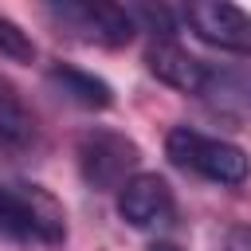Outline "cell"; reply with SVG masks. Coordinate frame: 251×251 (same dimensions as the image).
<instances>
[{"label":"cell","mask_w":251,"mask_h":251,"mask_svg":"<svg viewBox=\"0 0 251 251\" xmlns=\"http://www.w3.org/2000/svg\"><path fill=\"white\" fill-rule=\"evenodd\" d=\"M0 235L20 243H47L59 247L67 239L63 204L39 184H4L0 180Z\"/></svg>","instance_id":"cell-1"},{"label":"cell","mask_w":251,"mask_h":251,"mask_svg":"<svg viewBox=\"0 0 251 251\" xmlns=\"http://www.w3.org/2000/svg\"><path fill=\"white\" fill-rule=\"evenodd\" d=\"M165 153L176 169L184 173H196L204 180H216V184H243L251 176V157L227 141V137H212V133H200L192 126H173L165 133Z\"/></svg>","instance_id":"cell-2"},{"label":"cell","mask_w":251,"mask_h":251,"mask_svg":"<svg viewBox=\"0 0 251 251\" xmlns=\"http://www.w3.org/2000/svg\"><path fill=\"white\" fill-rule=\"evenodd\" d=\"M75 161H78V176L86 180V188L94 192H122L141 165V145L118 129L94 126L86 133H78L75 141Z\"/></svg>","instance_id":"cell-3"},{"label":"cell","mask_w":251,"mask_h":251,"mask_svg":"<svg viewBox=\"0 0 251 251\" xmlns=\"http://www.w3.org/2000/svg\"><path fill=\"white\" fill-rule=\"evenodd\" d=\"M43 16L71 39L82 43H98V47H126L137 35V24L129 16L126 4H90V0H63V4H47Z\"/></svg>","instance_id":"cell-4"},{"label":"cell","mask_w":251,"mask_h":251,"mask_svg":"<svg viewBox=\"0 0 251 251\" xmlns=\"http://www.w3.org/2000/svg\"><path fill=\"white\" fill-rule=\"evenodd\" d=\"M180 20L200 43L251 59V12L224 4V0H196L180 8Z\"/></svg>","instance_id":"cell-5"},{"label":"cell","mask_w":251,"mask_h":251,"mask_svg":"<svg viewBox=\"0 0 251 251\" xmlns=\"http://www.w3.org/2000/svg\"><path fill=\"white\" fill-rule=\"evenodd\" d=\"M118 216L129 227H165L176 216V200L165 176L157 173H137L122 192H118Z\"/></svg>","instance_id":"cell-6"},{"label":"cell","mask_w":251,"mask_h":251,"mask_svg":"<svg viewBox=\"0 0 251 251\" xmlns=\"http://www.w3.org/2000/svg\"><path fill=\"white\" fill-rule=\"evenodd\" d=\"M200 98L227 118H251V63H208Z\"/></svg>","instance_id":"cell-7"},{"label":"cell","mask_w":251,"mask_h":251,"mask_svg":"<svg viewBox=\"0 0 251 251\" xmlns=\"http://www.w3.org/2000/svg\"><path fill=\"white\" fill-rule=\"evenodd\" d=\"M145 67H149V75H157L165 86L184 90V94H200L204 71H208V63L196 59L192 51H184L176 39H153V43L145 47Z\"/></svg>","instance_id":"cell-8"},{"label":"cell","mask_w":251,"mask_h":251,"mask_svg":"<svg viewBox=\"0 0 251 251\" xmlns=\"http://www.w3.org/2000/svg\"><path fill=\"white\" fill-rule=\"evenodd\" d=\"M47 82H51L67 102H75V106H82V110H110V106H114V86H110L102 75L82 71V67H75V63H51V67H47Z\"/></svg>","instance_id":"cell-9"},{"label":"cell","mask_w":251,"mask_h":251,"mask_svg":"<svg viewBox=\"0 0 251 251\" xmlns=\"http://www.w3.org/2000/svg\"><path fill=\"white\" fill-rule=\"evenodd\" d=\"M35 114L27 110V102L20 98V90L0 75V141L12 149H27L35 141Z\"/></svg>","instance_id":"cell-10"},{"label":"cell","mask_w":251,"mask_h":251,"mask_svg":"<svg viewBox=\"0 0 251 251\" xmlns=\"http://www.w3.org/2000/svg\"><path fill=\"white\" fill-rule=\"evenodd\" d=\"M137 31H149L153 39H173L176 35V16L165 4H126Z\"/></svg>","instance_id":"cell-11"},{"label":"cell","mask_w":251,"mask_h":251,"mask_svg":"<svg viewBox=\"0 0 251 251\" xmlns=\"http://www.w3.org/2000/svg\"><path fill=\"white\" fill-rule=\"evenodd\" d=\"M0 55H4V59H16V63H31V59H35L31 35H27L16 20H8V16H0Z\"/></svg>","instance_id":"cell-12"},{"label":"cell","mask_w":251,"mask_h":251,"mask_svg":"<svg viewBox=\"0 0 251 251\" xmlns=\"http://www.w3.org/2000/svg\"><path fill=\"white\" fill-rule=\"evenodd\" d=\"M220 247L224 251H251V224H231L220 235Z\"/></svg>","instance_id":"cell-13"},{"label":"cell","mask_w":251,"mask_h":251,"mask_svg":"<svg viewBox=\"0 0 251 251\" xmlns=\"http://www.w3.org/2000/svg\"><path fill=\"white\" fill-rule=\"evenodd\" d=\"M149 251H184V247H176V243H165V239H157V243H149Z\"/></svg>","instance_id":"cell-14"}]
</instances>
